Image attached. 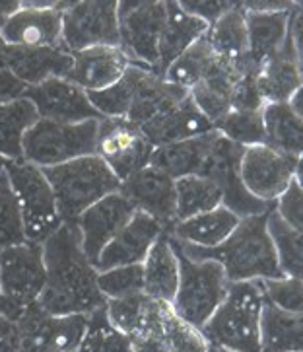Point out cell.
Returning a JSON list of instances; mask_svg holds the SVG:
<instances>
[{
  "label": "cell",
  "instance_id": "cell-1",
  "mask_svg": "<svg viewBox=\"0 0 303 352\" xmlns=\"http://www.w3.org/2000/svg\"><path fill=\"white\" fill-rule=\"evenodd\" d=\"M41 245L45 286L37 306L49 316H90L105 306L96 283L98 271L84 255L74 224H60Z\"/></svg>",
  "mask_w": 303,
  "mask_h": 352
},
{
  "label": "cell",
  "instance_id": "cell-2",
  "mask_svg": "<svg viewBox=\"0 0 303 352\" xmlns=\"http://www.w3.org/2000/svg\"><path fill=\"white\" fill-rule=\"evenodd\" d=\"M267 214L241 218L232 236L218 248L204 250L194 245H185L171 239L177 250L192 261H216L224 269L227 283H257L269 278H282L276 251L267 232Z\"/></svg>",
  "mask_w": 303,
  "mask_h": 352
},
{
  "label": "cell",
  "instance_id": "cell-3",
  "mask_svg": "<svg viewBox=\"0 0 303 352\" xmlns=\"http://www.w3.org/2000/svg\"><path fill=\"white\" fill-rule=\"evenodd\" d=\"M265 302L258 283H229L224 302L201 327L204 339L224 352H260L258 323Z\"/></svg>",
  "mask_w": 303,
  "mask_h": 352
},
{
  "label": "cell",
  "instance_id": "cell-4",
  "mask_svg": "<svg viewBox=\"0 0 303 352\" xmlns=\"http://www.w3.org/2000/svg\"><path fill=\"white\" fill-rule=\"evenodd\" d=\"M43 173L53 189L63 224H72L86 208L121 189L117 175L96 154L43 168Z\"/></svg>",
  "mask_w": 303,
  "mask_h": 352
},
{
  "label": "cell",
  "instance_id": "cell-5",
  "mask_svg": "<svg viewBox=\"0 0 303 352\" xmlns=\"http://www.w3.org/2000/svg\"><path fill=\"white\" fill-rule=\"evenodd\" d=\"M175 251L179 259V284L171 300V309L192 327L201 329L224 302L229 283L216 261H192L177 250V245Z\"/></svg>",
  "mask_w": 303,
  "mask_h": 352
},
{
  "label": "cell",
  "instance_id": "cell-6",
  "mask_svg": "<svg viewBox=\"0 0 303 352\" xmlns=\"http://www.w3.org/2000/svg\"><path fill=\"white\" fill-rule=\"evenodd\" d=\"M98 121L55 123L39 119L23 137L22 160L37 168H53L76 158L96 154Z\"/></svg>",
  "mask_w": 303,
  "mask_h": 352
},
{
  "label": "cell",
  "instance_id": "cell-7",
  "mask_svg": "<svg viewBox=\"0 0 303 352\" xmlns=\"http://www.w3.org/2000/svg\"><path fill=\"white\" fill-rule=\"evenodd\" d=\"M4 173L20 206L25 239L43 243L63 224L45 173L41 168L23 160L6 162Z\"/></svg>",
  "mask_w": 303,
  "mask_h": 352
},
{
  "label": "cell",
  "instance_id": "cell-8",
  "mask_svg": "<svg viewBox=\"0 0 303 352\" xmlns=\"http://www.w3.org/2000/svg\"><path fill=\"white\" fill-rule=\"evenodd\" d=\"M45 286L43 245L23 241L0 251V314L18 319L35 304Z\"/></svg>",
  "mask_w": 303,
  "mask_h": 352
},
{
  "label": "cell",
  "instance_id": "cell-9",
  "mask_svg": "<svg viewBox=\"0 0 303 352\" xmlns=\"http://www.w3.org/2000/svg\"><path fill=\"white\" fill-rule=\"evenodd\" d=\"M245 148L224 138L218 131H212V137L202 158L197 175L212 182L222 193V206L229 208L239 218L269 212L272 205H265L245 189L239 175V164Z\"/></svg>",
  "mask_w": 303,
  "mask_h": 352
},
{
  "label": "cell",
  "instance_id": "cell-10",
  "mask_svg": "<svg viewBox=\"0 0 303 352\" xmlns=\"http://www.w3.org/2000/svg\"><path fill=\"white\" fill-rule=\"evenodd\" d=\"M117 6L115 0L63 2L60 47L68 53L91 47H119Z\"/></svg>",
  "mask_w": 303,
  "mask_h": 352
},
{
  "label": "cell",
  "instance_id": "cell-11",
  "mask_svg": "<svg viewBox=\"0 0 303 352\" xmlns=\"http://www.w3.org/2000/svg\"><path fill=\"white\" fill-rule=\"evenodd\" d=\"M119 47L138 67H157V45L166 23V2H119Z\"/></svg>",
  "mask_w": 303,
  "mask_h": 352
},
{
  "label": "cell",
  "instance_id": "cell-12",
  "mask_svg": "<svg viewBox=\"0 0 303 352\" xmlns=\"http://www.w3.org/2000/svg\"><path fill=\"white\" fill-rule=\"evenodd\" d=\"M152 152L154 146L135 123L107 117H101L98 121L96 156H100L107 164V168L121 183L138 170L146 168Z\"/></svg>",
  "mask_w": 303,
  "mask_h": 352
},
{
  "label": "cell",
  "instance_id": "cell-13",
  "mask_svg": "<svg viewBox=\"0 0 303 352\" xmlns=\"http://www.w3.org/2000/svg\"><path fill=\"white\" fill-rule=\"evenodd\" d=\"M302 160L286 156L267 144H257L243 150L239 175L249 193L265 205H274L288 185L302 177Z\"/></svg>",
  "mask_w": 303,
  "mask_h": 352
},
{
  "label": "cell",
  "instance_id": "cell-14",
  "mask_svg": "<svg viewBox=\"0 0 303 352\" xmlns=\"http://www.w3.org/2000/svg\"><path fill=\"white\" fill-rule=\"evenodd\" d=\"M22 346L20 352H72L86 329V316H49L37 302L16 319Z\"/></svg>",
  "mask_w": 303,
  "mask_h": 352
},
{
  "label": "cell",
  "instance_id": "cell-15",
  "mask_svg": "<svg viewBox=\"0 0 303 352\" xmlns=\"http://www.w3.org/2000/svg\"><path fill=\"white\" fill-rule=\"evenodd\" d=\"M63 2H20L0 25L4 47H60Z\"/></svg>",
  "mask_w": 303,
  "mask_h": 352
},
{
  "label": "cell",
  "instance_id": "cell-16",
  "mask_svg": "<svg viewBox=\"0 0 303 352\" xmlns=\"http://www.w3.org/2000/svg\"><path fill=\"white\" fill-rule=\"evenodd\" d=\"M136 208L121 191L103 197L96 205L86 208L82 214L72 222L80 236V245L88 261L93 265L100 253L111 241L119 230L131 220Z\"/></svg>",
  "mask_w": 303,
  "mask_h": 352
},
{
  "label": "cell",
  "instance_id": "cell-17",
  "mask_svg": "<svg viewBox=\"0 0 303 352\" xmlns=\"http://www.w3.org/2000/svg\"><path fill=\"white\" fill-rule=\"evenodd\" d=\"M23 98L34 103L39 119L55 123L100 121V113L91 107L88 94L68 78H51L23 91Z\"/></svg>",
  "mask_w": 303,
  "mask_h": 352
},
{
  "label": "cell",
  "instance_id": "cell-18",
  "mask_svg": "<svg viewBox=\"0 0 303 352\" xmlns=\"http://www.w3.org/2000/svg\"><path fill=\"white\" fill-rule=\"evenodd\" d=\"M255 69L257 65L249 58V55L237 63L214 57L208 74L189 91L192 103L212 125H216L232 109V96L239 78Z\"/></svg>",
  "mask_w": 303,
  "mask_h": 352
},
{
  "label": "cell",
  "instance_id": "cell-19",
  "mask_svg": "<svg viewBox=\"0 0 303 352\" xmlns=\"http://www.w3.org/2000/svg\"><path fill=\"white\" fill-rule=\"evenodd\" d=\"M164 232L166 230L157 220L136 210L131 220L119 230V234L101 251L98 261L93 263V269L101 273L113 267L142 265L148 251L152 250V245Z\"/></svg>",
  "mask_w": 303,
  "mask_h": 352
},
{
  "label": "cell",
  "instance_id": "cell-20",
  "mask_svg": "<svg viewBox=\"0 0 303 352\" xmlns=\"http://www.w3.org/2000/svg\"><path fill=\"white\" fill-rule=\"evenodd\" d=\"M119 191L136 210L157 220L166 232L175 224V182L166 173L146 166L124 179Z\"/></svg>",
  "mask_w": 303,
  "mask_h": 352
},
{
  "label": "cell",
  "instance_id": "cell-21",
  "mask_svg": "<svg viewBox=\"0 0 303 352\" xmlns=\"http://www.w3.org/2000/svg\"><path fill=\"white\" fill-rule=\"evenodd\" d=\"M0 60L25 88L51 78H68L72 55L63 47H4Z\"/></svg>",
  "mask_w": 303,
  "mask_h": 352
},
{
  "label": "cell",
  "instance_id": "cell-22",
  "mask_svg": "<svg viewBox=\"0 0 303 352\" xmlns=\"http://www.w3.org/2000/svg\"><path fill=\"white\" fill-rule=\"evenodd\" d=\"M72 55V69L68 80L86 91H100L123 78L131 65L121 47H91Z\"/></svg>",
  "mask_w": 303,
  "mask_h": 352
},
{
  "label": "cell",
  "instance_id": "cell-23",
  "mask_svg": "<svg viewBox=\"0 0 303 352\" xmlns=\"http://www.w3.org/2000/svg\"><path fill=\"white\" fill-rule=\"evenodd\" d=\"M140 131L144 133L148 142L157 148L206 135L214 131V125L199 111L189 96L187 100L166 109L164 113L156 115L146 125L140 126Z\"/></svg>",
  "mask_w": 303,
  "mask_h": 352
},
{
  "label": "cell",
  "instance_id": "cell-24",
  "mask_svg": "<svg viewBox=\"0 0 303 352\" xmlns=\"http://www.w3.org/2000/svg\"><path fill=\"white\" fill-rule=\"evenodd\" d=\"M166 302H157L144 292L105 302V314L113 327L124 333L131 341L140 337H159Z\"/></svg>",
  "mask_w": 303,
  "mask_h": 352
},
{
  "label": "cell",
  "instance_id": "cell-25",
  "mask_svg": "<svg viewBox=\"0 0 303 352\" xmlns=\"http://www.w3.org/2000/svg\"><path fill=\"white\" fill-rule=\"evenodd\" d=\"M239 216H236L229 208L218 206L210 212L192 216L187 220H179L169 228V238L185 243V245H194V248H204L212 250L224 243L225 239L232 236V232L239 224Z\"/></svg>",
  "mask_w": 303,
  "mask_h": 352
},
{
  "label": "cell",
  "instance_id": "cell-26",
  "mask_svg": "<svg viewBox=\"0 0 303 352\" xmlns=\"http://www.w3.org/2000/svg\"><path fill=\"white\" fill-rule=\"evenodd\" d=\"M208 25L183 10L179 2H166V23L157 45L156 72L164 76L168 67L206 34Z\"/></svg>",
  "mask_w": 303,
  "mask_h": 352
},
{
  "label": "cell",
  "instance_id": "cell-27",
  "mask_svg": "<svg viewBox=\"0 0 303 352\" xmlns=\"http://www.w3.org/2000/svg\"><path fill=\"white\" fill-rule=\"evenodd\" d=\"M265 103H286L302 88V58L286 47L274 57L260 63L255 74Z\"/></svg>",
  "mask_w": 303,
  "mask_h": 352
},
{
  "label": "cell",
  "instance_id": "cell-28",
  "mask_svg": "<svg viewBox=\"0 0 303 352\" xmlns=\"http://www.w3.org/2000/svg\"><path fill=\"white\" fill-rule=\"evenodd\" d=\"M144 294L157 302L171 304L179 284V259L175 245L164 232L142 261Z\"/></svg>",
  "mask_w": 303,
  "mask_h": 352
},
{
  "label": "cell",
  "instance_id": "cell-29",
  "mask_svg": "<svg viewBox=\"0 0 303 352\" xmlns=\"http://www.w3.org/2000/svg\"><path fill=\"white\" fill-rule=\"evenodd\" d=\"M292 8L284 12H247L243 8L247 25V55L257 67L284 49Z\"/></svg>",
  "mask_w": 303,
  "mask_h": 352
},
{
  "label": "cell",
  "instance_id": "cell-30",
  "mask_svg": "<svg viewBox=\"0 0 303 352\" xmlns=\"http://www.w3.org/2000/svg\"><path fill=\"white\" fill-rule=\"evenodd\" d=\"M260 352H302L303 314L284 311L265 302L258 323Z\"/></svg>",
  "mask_w": 303,
  "mask_h": 352
},
{
  "label": "cell",
  "instance_id": "cell-31",
  "mask_svg": "<svg viewBox=\"0 0 303 352\" xmlns=\"http://www.w3.org/2000/svg\"><path fill=\"white\" fill-rule=\"evenodd\" d=\"M303 117L293 113L288 103H267L262 107L265 144L286 156L302 160Z\"/></svg>",
  "mask_w": 303,
  "mask_h": 352
},
{
  "label": "cell",
  "instance_id": "cell-32",
  "mask_svg": "<svg viewBox=\"0 0 303 352\" xmlns=\"http://www.w3.org/2000/svg\"><path fill=\"white\" fill-rule=\"evenodd\" d=\"M210 137H212V131L206 135H201V137L187 138L181 142L154 148L148 166L166 173L173 182L181 179V177H187V175H197L202 158L206 154Z\"/></svg>",
  "mask_w": 303,
  "mask_h": 352
},
{
  "label": "cell",
  "instance_id": "cell-33",
  "mask_svg": "<svg viewBox=\"0 0 303 352\" xmlns=\"http://www.w3.org/2000/svg\"><path fill=\"white\" fill-rule=\"evenodd\" d=\"M204 37L216 58L237 63L247 57V25L243 4L236 2L232 10H227L220 20L208 25Z\"/></svg>",
  "mask_w": 303,
  "mask_h": 352
},
{
  "label": "cell",
  "instance_id": "cell-34",
  "mask_svg": "<svg viewBox=\"0 0 303 352\" xmlns=\"http://www.w3.org/2000/svg\"><path fill=\"white\" fill-rule=\"evenodd\" d=\"M39 121L34 103L27 98L0 103V156L6 162L22 160L25 133Z\"/></svg>",
  "mask_w": 303,
  "mask_h": 352
},
{
  "label": "cell",
  "instance_id": "cell-35",
  "mask_svg": "<svg viewBox=\"0 0 303 352\" xmlns=\"http://www.w3.org/2000/svg\"><path fill=\"white\" fill-rule=\"evenodd\" d=\"M222 206L220 189L202 175L175 179V222Z\"/></svg>",
  "mask_w": 303,
  "mask_h": 352
},
{
  "label": "cell",
  "instance_id": "cell-36",
  "mask_svg": "<svg viewBox=\"0 0 303 352\" xmlns=\"http://www.w3.org/2000/svg\"><path fill=\"white\" fill-rule=\"evenodd\" d=\"M267 232L276 251L278 265L286 276L302 278L303 273V236L300 230L286 224L274 208L267 214Z\"/></svg>",
  "mask_w": 303,
  "mask_h": 352
},
{
  "label": "cell",
  "instance_id": "cell-37",
  "mask_svg": "<svg viewBox=\"0 0 303 352\" xmlns=\"http://www.w3.org/2000/svg\"><path fill=\"white\" fill-rule=\"evenodd\" d=\"M212 63V49L208 45L206 37L202 35L199 41H194L181 57H177L169 65L168 70L164 72V80L173 86H179L183 90L191 91L208 74Z\"/></svg>",
  "mask_w": 303,
  "mask_h": 352
},
{
  "label": "cell",
  "instance_id": "cell-38",
  "mask_svg": "<svg viewBox=\"0 0 303 352\" xmlns=\"http://www.w3.org/2000/svg\"><path fill=\"white\" fill-rule=\"evenodd\" d=\"M72 352H133V341L113 327L105 314V306H101L86 316L84 335Z\"/></svg>",
  "mask_w": 303,
  "mask_h": 352
},
{
  "label": "cell",
  "instance_id": "cell-39",
  "mask_svg": "<svg viewBox=\"0 0 303 352\" xmlns=\"http://www.w3.org/2000/svg\"><path fill=\"white\" fill-rule=\"evenodd\" d=\"M159 339L168 349V352H206L210 349L202 331L192 327L185 319H181L171 309V304H168L164 309Z\"/></svg>",
  "mask_w": 303,
  "mask_h": 352
},
{
  "label": "cell",
  "instance_id": "cell-40",
  "mask_svg": "<svg viewBox=\"0 0 303 352\" xmlns=\"http://www.w3.org/2000/svg\"><path fill=\"white\" fill-rule=\"evenodd\" d=\"M214 131H218L222 137L243 148L265 144L262 111H237V109H229L214 125Z\"/></svg>",
  "mask_w": 303,
  "mask_h": 352
},
{
  "label": "cell",
  "instance_id": "cell-41",
  "mask_svg": "<svg viewBox=\"0 0 303 352\" xmlns=\"http://www.w3.org/2000/svg\"><path fill=\"white\" fill-rule=\"evenodd\" d=\"M98 290L105 300H119L126 296L144 292V274L142 265H124L113 267L98 273Z\"/></svg>",
  "mask_w": 303,
  "mask_h": 352
},
{
  "label": "cell",
  "instance_id": "cell-42",
  "mask_svg": "<svg viewBox=\"0 0 303 352\" xmlns=\"http://www.w3.org/2000/svg\"><path fill=\"white\" fill-rule=\"evenodd\" d=\"M25 239L20 206L14 197L6 173H0V251L20 245Z\"/></svg>",
  "mask_w": 303,
  "mask_h": 352
},
{
  "label": "cell",
  "instance_id": "cell-43",
  "mask_svg": "<svg viewBox=\"0 0 303 352\" xmlns=\"http://www.w3.org/2000/svg\"><path fill=\"white\" fill-rule=\"evenodd\" d=\"M257 283L269 304L280 307L284 311H292V314L303 311L302 278L282 276V278H269V280H257Z\"/></svg>",
  "mask_w": 303,
  "mask_h": 352
},
{
  "label": "cell",
  "instance_id": "cell-44",
  "mask_svg": "<svg viewBox=\"0 0 303 352\" xmlns=\"http://www.w3.org/2000/svg\"><path fill=\"white\" fill-rule=\"evenodd\" d=\"M272 208L280 216L286 224H290L295 230H303V193H302V177H295L288 189L274 201Z\"/></svg>",
  "mask_w": 303,
  "mask_h": 352
},
{
  "label": "cell",
  "instance_id": "cell-45",
  "mask_svg": "<svg viewBox=\"0 0 303 352\" xmlns=\"http://www.w3.org/2000/svg\"><path fill=\"white\" fill-rule=\"evenodd\" d=\"M236 2H225V0H181L179 6L187 14H191L194 18H199L206 25H212L216 20H220L225 12L232 10Z\"/></svg>",
  "mask_w": 303,
  "mask_h": 352
},
{
  "label": "cell",
  "instance_id": "cell-46",
  "mask_svg": "<svg viewBox=\"0 0 303 352\" xmlns=\"http://www.w3.org/2000/svg\"><path fill=\"white\" fill-rule=\"evenodd\" d=\"M22 335L14 319L0 314V352H20Z\"/></svg>",
  "mask_w": 303,
  "mask_h": 352
},
{
  "label": "cell",
  "instance_id": "cell-47",
  "mask_svg": "<svg viewBox=\"0 0 303 352\" xmlns=\"http://www.w3.org/2000/svg\"><path fill=\"white\" fill-rule=\"evenodd\" d=\"M27 90L20 80L12 74L8 67L0 60V103L12 102L22 98L23 91Z\"/></svg>",
  "mask_w": 303,
  "mask_h": 352
},
{
  "label": "cell",
  "instance_id": "cell-48",
  "mask_svg": "<svg viewBox=\"0 0 303 352\" xmlns=\"http://www.w3.org/2000/svg\"><path fill=\"white\" fill-rule=\"evenodd\" d=\"M247 12H284L290 10L295 2H241Z\"/></svg>",
  "mask_w": 303,
  "mask_h": 352
},
{
  "label": "cell",
  "instance_id": "cell-49",
  "mask_svg": "<svg viewBox=\"0 0 303 352\" xmlns=\"http://www.w3.org/2000/svg\"><path fill=\"white\" fill-rule=\"evenodd\" d=\"M133 352H168L159 337H140L133 339Z\"/></svg>",
  "mask_w": 303,
  "mask_h": 352
},
{
  "label": "cell",
  "instance_id": "cell-50",
  "mask_svg": "<svg viewBox=\"0 0 303 352\" xmlns=\"http://www.w3.org/2000/svg\"><path fill=\"white\" fill-rule=\"evenodd\" d=\"M20 8V2H0V25L4 23V20L14 14V12ZM4 51V43H2V39H0V53Z\"/></svg>",
  "mask_w": 303,
  "mask_h": 352
},
{
  "label": "cell",
  "instance_id": "cell-51",
  "mask_svg": "<svg viewBox=\"0 0 303 352\" xmlns=\"http://www.w3.org/2000/svg\"><path fill=\"white\" fill-rule=\"evenodd\" d=\"M4 168H6V160H4V158H2V156H0V173L4 171Z\"/></svg>",
  "mask_w": 303,
  "mask_h": 352
},
{
  "label": "cell",
  "instance_id": "cell-52",
  "mask_svg": "<svg viewBox=\"0 0 303 352\" xmlns=\"http://www.w3.org/2000/svg\"><path fill=\"white\" fill-rule=\"evenodd\" d=\"M206 352H224V351H222V349H216V346H210Z\"/></svg>",
  "mask_w": 303,
  "mask_h": 352
}]
</instances>
